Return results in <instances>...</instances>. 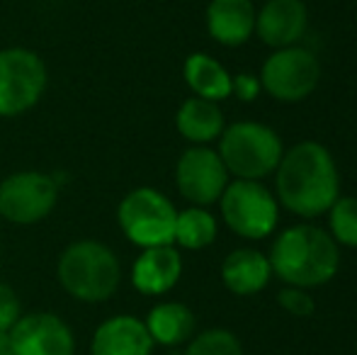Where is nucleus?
<instances>
[{"label":"nucleus","instance_id":"nucleus-1","mask_svg":"<svg viewBox=\"0 0 357 355\" xmlns=\"http://www.w3.org/2000/svg\"><path fill=\"white\" fill-rule=\"evenodd\" d=\"M273 176L280 207L296 217H321L340 197L338 163L324 144L311 139L287 149Z\"/></svg>","mask_w":357,"mask_h":355},{"label":"nucleus","instance_id":"nucleus-2","mask_svg":"<svg viewBox=\"0 0 357 355\" xmlns=\"http://www.w3.org/2000/svg\"><path fill=\"white\" fill-rule=\"evenodd\" d=\"M268 261L284 285L314 289L338 275L340 246L316 224H294L275 236Z\"/></svg>","mask_w":357,"mask_h":355},{"label":"nucleus","instance_id":"nucleus-3","mask_svg":"<svg viewBox=\"0 0 357 355\" xmlns=\"http://www.w3.org/2000/svg\"><path fill=\"white\" fill-rule=\"evenodd\" d=\"M56 278L66 294L78 302H107L122 282V263L102 241L80 239L68 243L56 263Z\"/></svg>","mask_w":357,"mask_h":355},{"label":"nucleus","instance_id":"nucleus-4","mask_svg":"<svg viewBox=\"0 0 357 355\" xmlns=\"http://www.w3.org/2000/svg\"><path fill=\"white\" fill-rule=\"evenodd\" d=\"M219 142V158L229 176L238 180H263L278 171L284 144L273 127L250 119L226 124Z\"/></svg>","mask_w":357,"mask_h":355},{"label":"nucleus","instance_id":"nucleus-5","mask_svg":"<svg viewBox=\"0 0 357 355\" xmlns=\"http://www.w3.org/2000/svg\"><path fill=\"white\" fill-rule=\"evenodd\" d=\"M219 207L226 227L248 241L273 236L280 224V202L263 180H229Z\"/></svg>","mask_w":357,"mask_h":355},{"label":"nucleus","instance_id":"nucleus-6","mask_svg":"<svg viewBox=\"0 0 357 355\" xmlns=\"http://www.w3.org/2000/svg\"><path fill=\"white\" fill-rule=\"evenodd\" d=\"M178 209L155 188H137L122 197L117 224L122 234L139 248L173 246Z\"/></svg>","mask_w":357,"mask_h":355},{"label":"nucleus","instance_id":"nucleus-7","mask_svg":"<svg viewBox=\"0 0 357 355\" xmlns=\"http://www.w3.org/2000/svg\"><path fill=\"white\" fill-rule=\"evenodd\" d=\"M260 86L278 103L294 105L306 100L321 81V63L306 47L275 49L260 68Z\"/></svg>","mask_w":357,"mask_h":355},{"label":"nucleus","instance_id":"nucleus-8","mask_svg":"<svg viewBox=\"0 0 357 355\" xmlns=\"http://www.w3.org/2000/svg\"><path fill=\"white\" fill-rule=\"evenodd\" d=\"M47 90V66L32 49L8 47L0 52V117L32 109Z\"/></svg>","mask_w":357,"mask_h":355},{"label":"nucleus","instance_id":"nucleus-9","mask_svg":"<svg viewBox=\"0 0 357 355\" xmlns=\"http://www.w3.org/2000/svg\"><path fill=\"white\" fill-rule=\"evenodd\" d=\"M59 185L42 171H17L0 183V217L10 224L29 227L54 212Z\"/></svg>","mask_w":357,"mask_h":355},{"label":"nucleus","instance_id":"nucleus-10","mask_svg":"<svg viewBox=\"0 0 357 355\" xmlns=\"http://www.w3.org/2000/svg\"><path fill=\"white\" fill-rule=\"evenodd\" d=\"M229 180V171L212 146H190L175 163L178 192L195 207H209L219 202Z\"/></svg>","mask_w":357,"mask_h":355},{"label":"nucleus","instance_id":"nucleus-11","mask_svg":"<svg viewBox=\"0 0 357 355\" xmlns=\"http://www.w3.org/2000/svg\"><path fill=\"white\" fill-rule=\"evenodd\" d=\"M10 338L15 355H75L73 328L54 312L22 314Z\"/></svg>","mask_w":357,"mask_h":355},{"label":"nucleus","instance_id":"nucleus-12","mask_svg":"<svg viewBox=\"0 0 357 355\" xmlns=\"http://www.w3.org/2000/svg\"><path fill=\"white\" fill-rule=\"evenodd\" d=\"M306 24H309V10L304 0H268L255 13V34L270 49L299 44Z\"/></svg>","mask_w":357,"mask_h":355},{"label":"nucleus","instance_id":"nucleus-13","mask_svg":"<svg viewBox=\"0 0 357 355\" xmlns=\"http://www.w3.org/2000/svg\"><path fill=\"white\" fill-rule=\"evenodd\" d=\"M153 338L139 317L117 314L95 328L90 341V355H151Z\"/></svg>","mask_w":357,"mask_h":355},{"label":"nucleus","instance_id":"nucleus-14","mask_svg":"<svg viewBox=\"0 0 357 355\" xmlns=\"http://www.w3.org/2000/svg\"><path fill=\"white\" fill-rule=\"evenodd\" d=\"M183 256L175 246L144 248L132 266V285L146 297L165 294L180 282Z\"/></svg>","mask_w":357,"mask_h":355},{"label":"nucleus","instance_id":"nucleus-15","mask_svg":"<svg viewBox=\"0 0 357 355\" xmlns=\"http://www.w3.org/2000/svg\"><path fill=\"white\" fill-rule=\"evenodd\" d=\"M253 0H212L207 5V32L221 47H243L255 34Z\"/></svg>","mask_w":357,"mask_h":355},{"label":"nucleus","instance_id":"nucleus-16","mask_svg":"<svg viewBox=\"0 0 357 355\" xmlns=\"http://www.w3.org/2000/svg\"><path fill=\"white\" fill-rule=\"evenodd\" d=\"M273 278L268 253L258 248H236L221 263V282L236 297H253L263 292Z\"/></svg>","mask_w":357,"mask_h":355},{"label":"nucleus","instance_id":"nucleus-17","mask_svg":"<svg viewBox=\"0 0 357 355\" xmlns=\"http://www.w3.org/2000/svg\"><path fill=\"white\" fill-rule=\"evenodd\" d=\"M175 127H178L180 137L192 144V146H209L221 137V132L226 127V117L221 112L219 103L192 95L178 107Z\"/></svg>","mask_w":357,"mask_h":355},{"label":"nucleus","instance_id":"nucleus-18","mask_svg":"<svg viewBox=\"0 0 357 355\" xmlns=\"http://www.w3.org/2000/svg\"><path fill=\"white\" fill-rule=\"evenodd\" d=\"M146 328L155 346L175 348L195 336V314L183 302H158L146 317Z\"/></svg>","mask_w":357,"mask_h":355},{"label":"nucleus","instance_id":"nucleus-19","mask_svg":"<svg viewBox=\"0 0 357 355\" xmlns=\"http://www.w3.org/2000/svg\"><path fill=\"white\" fill-rule=\"evenodd\" d=\"M183 76L195 98L212 100V103H221V100L231 98L234 76L226 71L224 63H219L214 56H209V54H202V52L190 54V56L185 59Z\"/></svg>","mask_w":357,"mask_h":355},{"label":"nucleus","instance_id":"nucleus-20","mask_svg":"<svg viewBox=\"0 0 357 355\" xmlns=\"http://www.w3.org/2000/svg\"><path fill=\"white\" fill-rule=\"evenodd\" d=\"M219 234V224L216 217L207 207H188L178 212V222H175V241L180 248L188 251H202V248L212 246Z\"/></svg>","mask_w":357,"mask_h":355},{"label":"nucleus","instance_id":"nucleus-21","mask_svg":"<svg viewBox=\"0 0 357 355\" xmlns=\"http://www.w3.org/2000/svg\"><path fill=\"white\" fill-rule=\"evenodd\" d=\"M328 234L338 246L357 248V197L340 195L328 209Z\"/></svg>","mask_w":357,"mask_h":355},{"label":"nucleus","instance_id":"nucleus-22","mask_svg":"<svg viewBox=\"0 0 357 355\" xmlns=\"http://www.w3.org/2000/svg\"><path fill=\"white\" fill-rule=\"evenodd\" d=\"M183 355H243V346L229 328H207L190 338Z\"/></svg>","mask_w":357,"mask_h":355},{"label":"nucleus","instance_id":"nucleus-23","mask_svg":"<svg viewBox=\"0 0 357 355\" xmlns=\"http://www.w3.org/2000/svg\"><path fill=\"white\" fill-rule=\"evenodd\" d=\"M278 304L289 314V317H296V319H306L316 312V302L309 294V289L291 287V285H284V287L280 289Z\"/></svg>","mask_w":357,"mask_h":355},{"label":"nucleus","instance_id":"nucleus-24","mask_svg":"<svg viewBox=\"0 0 357 355\" xmlns=\"http://www.w3.org/2000/svg\"><path fill=\"white\" fill-rule=\"evenodd\" d=\"M22 317V302L10 285L0 282V331H10Z\"/></svg>","mask_w":357,"mask_h":355},{"label":"nucleus","instance_id":"nucleus-25","mask_svg":"<svg viewBox=\"0 0 357 355\" xmlns=\"http://www.w3.org/2000/svg\"><path fill=\"white\" fill-rule=\"evenodd\" d=\"M260 93H263V86H260L258 76H253V73H238V76H234L231 95H236L241 103H253Z\"/></svg>","mask_w":357,"mask_h":355},{"label":"nucleus","instance_id":"nucleus-26","mask_svg":"<svg viewBox=\"0 0 357 355\" xmlns=\"http://www.w3.org/2000/svg\"><path fill=\"white\" fill-rule=\"evenodd\" d=\"M0 355H15L13 353V338H10V331H0Z\"/></svg>","mask_w":357,"mask_h":355}]
</instances>
